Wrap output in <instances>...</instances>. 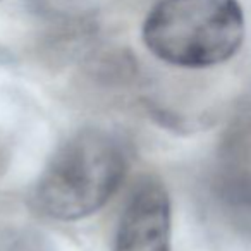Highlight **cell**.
Masks as SVG:
<instances>
[{
    "label": "cell",
    "mask_w": 251,
    "mask_h": 251,
    "mask_svg": "<svg viewBox=\"0 0 251 251\" xmlns=\"http://www.w3.org/2000/svg\"><path fill=\"white\" fill-rule=\"evenodd\" d=\"M127 148L117 134L88 127L69 136L50 157L29 203L60 222L86 219L107 205L127 174Z\"/></svg>",
    "instance_id": "obj_1"
},
{
    "label": "cell",
    "mask_w": 251,
    "mask_h": 251,
    "mask_svg": "<svg viewBox=\"0 0 251 251\" xmlns=\"http://www.w3.org/2000/svg\"><path fill=\"white\" fill-rule=\"evenodd\" d=\"M237 0H160L143 25V42L160 60L203 69L232 59L244 40Z\"/></svg>",
    "instance_id": "obj_2"
},
{
    "label": "cell",
    "mask_w": 251,
    "mask_h": 251,
    "mask_svg": "<svg viewBox=\"0 0 251 251\" xmlns=\"http://www.w3.org/2000/svg\"><path fill=\"white\" fill-rule=\"evenodd\" d=\"M172 206L158 181L134 189L122 212L112 251H172Z\"/></svg>",
    "instance_id": "obj_3"
},
{
    "label": "cell",
    "mask_w": 251,
    "mask_h": 251,
    "mask_svg": "<svg viewBox=\"0 0 251 251\" xmlns=\"http://www.w3.org/2000/svg\"><path fill=\"white\" fill-rule=\"evenodd\" d=\"M215 188L236 208H251V101H246L227 129L217 151Z\"/></svg>",
    "instance_id": "obj_4"
},
{
    "label": "cell",
    "mask_w": 251,
    "mask_h": 251,
    "mask_svg": "<svg viewBox=\"0 0 251 251\" xmlns=\"http://www.w3.org/2000/svg\"><path fill=\"white\" fill-rule=\"evenodd\" d=\"M4 251H43L42 244L38 243V237L31 236H12L7 241Z\"/></svg>",
    "instance_id": "obj_5"
}]
</instances>
